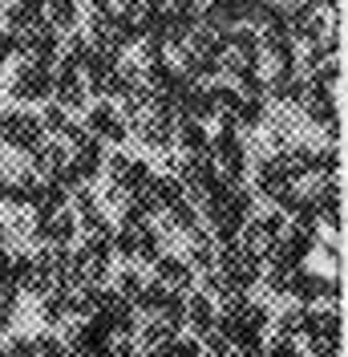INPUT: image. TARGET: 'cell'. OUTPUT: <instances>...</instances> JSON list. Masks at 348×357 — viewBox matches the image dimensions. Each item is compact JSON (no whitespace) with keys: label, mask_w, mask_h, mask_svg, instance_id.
Returning <instances> with one entry per match:
<instances>
[{"label":"cell","mask_w":348,"mask_h":357,"mask_svg":"<svg viewBox=\"0 0 348 357\" xmlns=\"http://www.w3.org/2000/svg\"><path fill=\"white\" fill-rule=\"evenodd\" d=\"M312 357H340V312L336 309H308L304 333Z\"/></svg>","instance_id":"cell-1"},{"label":"cell","mask_w":348,"mask_h":357,"mask_svg":"<svg viewBox=\"0 0 348 357\" xmlns=\"http://www.w3.org/2000/svg\"><path fill=\"white\" fill-rule=\"evenodd\" d=\"M81 126H86L93 138L102 134V138H113V142H122V138L130 134V122L113 110V102H106V98L89 106V114H86V122H81Z\"/></svg>","instance_id":"cell-10"},{"label":"cell","mask_w":348,"mask_h":357,"mask_svg":"<svg viewBox=\"0 0 348 357\" xmlns=\"http://www.w3.org/2000/svg\"><path fill=\"white\" fill-rule=\"evenodd\" d=\"M106 171H109V183L126 187L130 195L146 183V178H150V167H146L142 158H130V155H122V151H118L113 158H106Z\"/></svg>","instance_id":"cell-13"},{"label":"cell","mask_w":348,"mask_h":357,"mask_svg":"<svg viewBox=\"0 0 348 357\" xmlns=\"http://www.w3.org/2000/svg\"><path fill=\"white\" fill-rule=\"evenodd\" d=\"M77 236V215L73 211H53V215H33V236L37 244H69Z\"/></svg>","instance_id":"cell-9"},{"label":"cell","mask_w":348,"mask_h":357,"mask_svg":"<svg viewBox=\"0 0 348 357\" xmlns=\"http://www.w3.org/2000/svg\"><path fill=\"white\" fill-rule=\"evenodd\" d=\"M207 98H211V114L219 122H231L235 126V114H239V89L235 86H207Z\"/></svg>","instance_id":"cell-21"},{"label":"cell","mask_w":348,"mask_h":357,"mask_svg":"<svg viewBox=\"0 0 348 357\" xmlns=\"http://www.w3.org/2000/svg\"><path fill=\"white\" fill-rule=\"evenodd\" d=\"M304 118L312 126H328V122H336V89L320 86V82H312L304 77V93H300V102H296Z\"/></svg>","instance_id":"cell-8"},{"label":"cell","mask_w":348,"mask_h":357,"mask_svg":"<svg viewBox=\"0 0 348 357\" xmlns=\"http://www.w3.org/2000/svg\"><path fill=\"white\" fill-rule=\"evenodd\" d=\"M4 354H8V357H37V354H33V337L13 333L8 341H4Z\"/></svg>","instance_id":"cell-31"},{"label":"cell","mask_w":348,"mask_h":357,"mask_svg":"<svg viewBox=\"0 0 348 357\" xmlns=\"http://www.w3.org/2000/svg\"><path fill=\"white\" fill-rule=\"evenodd\" d=\"M263 357H300V349H296V341H283V337H276L271 345H263Z\"/></svg>","instance_id":"cell-33"},{"label":"cell","mask_w":348,"mask_h":357,"mask_svg":"<svg viewBox=\"0 0 348 357\" xmlns=\"http://www.w3.org/2000/svg\"><path fill=\"white\" fill-rule=\"evenodd\" d=\"M13 4H29V8H41V0H13Z\"/></svg>","instance_id":"cell-38"},{"label":"cell","mask_w":348,"mask_h":357,"mask_svg":"<svg viewBox=\"0 0 348 357\" xmlns=\"http://www.w3.org/2000/svg\"><path fill=\"white\" fill-rule=\"evenodd\" d=\"M215 301L207 296V292H191V296H182V325L191 329V337H203L211 325H215Z\"/></svg>","instance_id":"cell-14"},{"label":"cell","mask_w":348,"mask_h":357,"mask_svg":"<svg viewBox=\"0 0 348 357\" xmlns=\"http://www.w3.org/2000/svg\"><path fill=\"white\" fill-rule=\"evenodd\" d=\"M227 357H263V341L260 337H247V341H235Z\"/></svg>","instance_id":"cell-32"},{"label":"cell","mask_w":348,"mask_h":357,"mask_svg":"<svg viewBox=\"0 0 348 357\" xmlns=\"http://www.w3.org/2000/svg\"><path fill=\"white\" fill-rule=\"evenodd\" d=\"M260 4H276V0H260Z\"/></svg>","instance_id":"cell-39"},{"label":"cell","mask_w":348,"mask_h":357,"mask_svg":"<svg viewBox=\"0 0 348 357\" xmlns=\"http://www.w3.org/2000/svg\"><path fill=\"white\" fill-rule=\"evenodd\" d=\"M263 126H267V146H271V151H283V146H287V142H292V114L287 110H280L276 114V118H263Z\"/></svg>","instance_id":"cell-25"},{"label":"cell","mask_w":348,"mask_h":357,"mask_svg":"<svg viewBox=\"0 0 348 357\" xmlns=\"http://www.w3.org/2000/svg\"><path fill=\"white\" fill-rule=\"evenodd\" d=\"M154 280L166 284L171 292H191V284H195V268L187 264V256L162 252V256L154 260Z\"/></svg>","instance_id":"cell-12"},{"label":"cell","mask_w":348,"mask_h":357,"mask_svg":"<svg viewBox=\"0 0 348 357\" xmlns=\"http://www.w3.org/2000/svg\"><path fill=\"white\" fill-rule=\"evenodd\" d=\"M8 98H17V102H49L53 98V66L21 61L13 82H8Z\"/></svg>","instance_id":"cell-6"},{"label":"cell","mask_w":348,"mask_h":357,"mask_svg":"<svg viewBox=\"0 0 348 357\" xmlns=\"http://www.w3.org/2000/svg\"><path fill=\"white\" fill-rule=\"evenodd\" d=\"M130 126H134V134H138L150 151H166V146L174 142V114L146 110V114H138Z\"/></svg>","instance_id":"cell-11"},{"label":"cell","mask_w":348,"mask_h":357,"mask_svg":"<svg viewBox=\"0 0 348 357\" xmlns=\"http://www.w3.org/2000/svg\"><path fill=\"white\" fill-rule=\"evenodd\" d=\"M174 138L187 155H207V142H211V134L203 130L198 118H174Z\"/></svg>","instance_id":"cell-18"},{"label":"cell","mask_w":348,"mask_h":357,"mask_svg":"<svg viewBox=\"0 0 348 357\" xmlns=\"http://www.w3.org/2000/svg\"><path fill=\"white\" fill-rule=\"evenodd\" d=\"M53 98H57V106H65V110H81L89 102V86H86V77H81V69L69 66L65 57L53 69Z\"/></svg>","instance_id":"cell-7"},{"label":"cell","mask_w":348,"mask_h":357,"mask_svg":"<svg viewBox=\"0 0 348 357\" xmlns=\"http://www.w3.org/2000/svg\"><path fill=\"white\" fill-rule=\"evenodd\" d=\"M0 199H8V175H4V167H0Z\"/></svg>","instance_id":"cell-37"},{"label":"cell","mask_w":348,"mask_h":357,"mask_svg":"<svg viewBox=\"0 0 348 357\" xmlns=\"http://www.w3.org/2000/svg\"><path fill=\"white\" fill-rule=\"evenodd\" d=\"M304 321H308V309L304 305H296V309H283L276 321H267L271 329H276V337H283V341H296V337L304 333Z\"/></svg>","instance_id":"cell-23"},{"label":"cell","mask_w":348,"mask_h":357,"mask_svg":"<svg viewBox=\"0 0 348 357\" xmlns=\"http://www.w3.org/2000/svg\"><path fill=\"white\" fill-rule=\"evenodd\" d=\"M69 162V151L61 142H41L37 151H33V171L41 178H57V171Z\"/></svg>","instance_id":"cell-20"},{"label":"cell","mask_w":348,"mask_h":357,"mask_svg":"<svg viewBox=\"0 0 348 357\" xmlns=\"http://www.w3.org/2000/svg\"><path fill=\"white\" fill-rule=\"evenodd\" d=\"M283 227H287L283 211H267V215H247V223H243V231H239V248L247 252V256L263 260V256H267V252L276 248V240L283 236Z\"/></svg>","instance_id":"cell-2"},{"label":"cell","mask_w":348,"mask_h":357,"mask_svg":"<svg viewBox=\"0 0 348 357\" xmlns=\"http://www.w3.org/2000/svg\"><path fill=\"white\" fill-rule=\"evenodd\" d=\"M41 321L49 325V329L73 321V309H69V284H61V289H53V292L41 296Z\"/></svg>","instance_id":"cell-19"},{"label":"cell","mask_w":348,"mask_h":357,"mask_svg":"<svg viewBox=\"0 0 348 357\" xmlns=\"http://www.w3.org/2000/svg\"><path fill=\"white\" fill-rule=\"evenodd\" d=\"M69 122H73V118H69L65 106H57V102H49V106H45V114H41V130H49V134H57V138H61Z\"/></svg>","instance_id":"cell-29"},{"label":"cell","mask_w":348,"mask_h":357,"mask_svg":"<svg viewBox=\"0 0 348 357\" xmlns=\"http://www.w3.org/2000/svg\"><path fill=\"white\" fill-rule=\"evenodd\" d=\"M102 199H106V207H122V203L130 199V191H126V187H118V183H109L106 191H102Z\"/></svg>","instance_id":"cell-35"},{"label":"cell","mask_w":348,"mask_h":357,"mask_svg":"<svg viewBox=\"0 0 348 357\" xmlns=\"http://www.w3.org/2000/svg\"><path fill=\"white\" fill-rule=\"evenodd\" d=\"M109 244H81L77 252H69V289L77 284H102L109 272Z\"/></svg>","instance_id":"cell-4"},{"label":"cell","mask_w":348,"mask_h":357,"mask_svg":"<svg viewBox=\"0 0 348 357\" xmlns=\"http://www.w3.org/2000/svg\"><path fill=\"white\" fill-rule=\"evenodd\" d=\"M13 37H17V57H21V61H37V66H53V61H57V49H61L57 24L37 21L33 29L13 33Z\"/></svg>","instance_id":"cell-3"},{"label":"cell","mask_w":348,"mask_h":357,"mask_svg":"<svg viewBox=\"0 0 348 357\" xmlns=\"http://www.w3.org/2000/svg\"><path fill=\"white\" fill-rule=\"evenodd\" d=\"M296 8H320V0H283L280 13H296Z\"/></svg>","instance_id":"cell-36"},{"label":"cell","mask_w":348,"mask_h":357,"mask_svg":"<svg viewBox=\"0 0 348 357\" xmlns=\"http://www.w3.org/2000/svg\"><path fill=\"white\" fill-rule=\"evenodd\" d=\"M227 49L243 61H260V33L247 24H235V29H227Z\"/></svg>","instance_id":"cell-22"},{"label":"cell","mask_w":348,"mask_h":357,"mask_svg":"<svg viewBox=\"0 0 348 357\" xmlns=\"http://www.w3.org/2000/svg\"><path fill=\"white\" fill-rule=\"evenodd\" d=\"M195 223H198V207L191 199H178L174 207H166V231H178V236H182V231H191Z\"/></svg>","instance_id":"cell-24"},{"label":"cell","mask_w":348,"mask_h":357,"mask_svg":"<svg viewBox=\"0 0 348 357\" xmlns=\"http://www.w3.org/2000/svg\"><path fill=\"white\" fill-rule=\"evenodd\" d=\"M0 142L4 146H13V151H37L45 142V130H41V118H33V114L24 110H4L0 114Z\"/></svg>","instance_id":"cell-5"},{"label":"cell","mask_w":348,"mask_h":357,"mask_svg":"<svg viewBox=\"0 0 348 357\" xmlns=\"http://www.w3.org/2000/svg\"><path fill=\"white\" fill-rule=\"evenodd\" d=\"M33 354L37 357H69L65 337H57V329H45V333L33 337Z\"/></svg>","instance_id":"cell-27"},{"label":"cell","mask_w":348,"mask_h":357,"mask_svg":"<svg viewBox=\"0 0 348 357\" xmlns=\"http://www.w3.org/2000/svg\"><path fill=\"white\" fill-rule=\"evenodd\" d=\"M69 167L77 171V178H81V183H89V178H93L97 171H102V167H106L102 142H97V138L89 134V138L81 142V146H73V151H69Z\"/></svg>","instance_id":"cell-15"},{"label":"cell","mask_w":348,"mask_h":357,"mask_svg":"<svg viewBox=\"0 0 348 357\" xmlns=\"http://www.w3.org/2000/svg\"><path fill=\"white\" fill-rule=\"evenodd\" d=\"M13 57H17V37H13V33L4 29V33H0V69L8 66Z\"/></svg>","instance_id":"cell-34"},{"label":"cell","mask_w":348,"mask_h":357,"mask_svg":"<svg viewBox=\"0 0 348 357\" xmlns=\"http://www.w3.org/2000/svg\"><path fill=\"white\" fill-rule=\"evenodd\" d=\"M251 178H255V191H260V195H267V199H271L280 187H287V183H292V178L283 175V167L276 162V155H260V158H255Z\"/></svg>","instance_id":"cell-16"},{"label":"cell","mask_w":348,"mask_h":357,"mask_svg":"<svg viewBox=\"0 0 348 357\" xmlns=\"http://www.w3.org/2000/svg\"><path fill=\"white\" fill-rule=\"evenodd\" d=\"M263 118H267V102L263 98H243L239 114H235V130H255V126H263Z\"/></svg>","instance_id":"cell-26"},{"label":"cell","mask_w":348,"mask_h":357,"mask_svg":"<svg viewBox=\"0 0 348 357\" xmlns=\"http://www.w3.org/2000/svg\"><path fill=\"white\" fill-rule=\"evenodd\" d=\"M142 284H146V280H142V276H138L134 268H122V272L113 276V292H118L122 301H130V305L138 301V292H142Z\"/></svg>","instance_id":"cell-28"},{"label":"cell","mask_w":348,"mask_h":357,"mask_svg":"<svg viewBox=\"0 0 348 357\" xmlns=\"http://www.w3.org/2000/svg\"><path fill=\"white\" fill-rule=\"evenodd\" d=\"M283 24H287V33H292V41H312V37H320L328 24L320 17V8H296V13H283Z\"/></svg>","instance_id":"cell-17"},{"label":"cell","mask_w":348,"mask_h":357,"mask_svg":"<svg viewBox=\"0 0 348 357\" xmlns=\"http://www.w3.org/2000/svg\"><path fill=\"white\" fill-rule=\"evenodd\" d=\"M292 284H296V268H271V272H267V292L292 296Z\"/></svg>","instance_id":"cell-30"}]
</instances>
